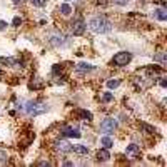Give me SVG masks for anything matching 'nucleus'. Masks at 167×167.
<instances>
[{
  "label": "nucleus",
  "instance_id": "nucleus-14",
  "mask_svg": "<svg viewBox=\"0 0 167 167\" xmlns=\"http://www.w3.org/2000/svg\"><path fill=\"white\" fill-rule=\"evenodd\" d=\"M154 60H157L161 65H165L167 64V55L164 54V52H159V54L154 55Z\"/></svg>",
  "mask_w": 167,
  "mask_h": 167
},
{
  "label": "nucleus",
  "instance_id": "nucleus-9",
  "mask_svg": "<svg viewBox=\"0 0 167 167\" xmlns=\"http://www.w3.org/2000/svg\"><path fill=\"white\" fill-rule=\"evenodd\" d=\"M109 159H111V154H109V150L107 149H100L99 152H97V161L99 162H107Z\"/></svg>",
  "mask_w": 167,
  "mask_h": 167
},
{
  "label": "nucleus",
  "instance_id": "nucleus-3",
  "mask_svg": "<svg viewBox=\"0 0 167 167\" xmlns=\"http://www.w3.org/2000/svg\"><path fill=\"white\" fill-rule=\"evenodd\" d=\"M130 60H132V54H129V52H119V54L114 55L112 64L117 65V67H124V65H127Z\"/></svg>",
  "mask_w": 167,
  "mask_h": 167
},
{
  "label": "nucleus",
  "instance_id": "nucleus-2",
  "mask_svg": "<svg viewBox=\"0 0 167 167\" xmlns=\"http://www.w3.org/2000/svg\"><path fill=\"white\" fill-rule=\"evenodd\" d=\"M27 112L30 115H42L47 112V104L42 102H28L27 104Z\"/></svg>",
  "mask_w": 167,
  "mask_h": 167
},
{
  "label": "nucleus",
  "instance_id": "nucleus-4",
  "mask_svg": "<svg viewBox=\"0 0 167 167\" xmlns=\"http://www.w3.org/2000/svg\"><path fill=\"white\" fill-rule=\"evenodd\" d=\"M100 132L102 134H114V130L117 129V122L112 119V117H107V119H104L100 122Z\"/></svg>",
  "mask_w": 167,
  "mask_h": 167
},
{
  "label": "nucleus",
  "instance_id": "nucleus-27",
  "mask_svg": "<svg viewBox=\"0 0 167 167\" xmlns=\"http://www.w3.org/2000/svg\"><path fill=\"white\" fill-rule=\"evenodd\" d=\"M95 2H97V3H105L107 0H95Z\"/></svg>",
  "mask_w": 167,
  "mask_h": 167
},
{
  "label": "nucleus",
  "instance_id": "nucleus-5",
  "mask_svg": "<svg viewBox=\"0 0 167 167\" xmlns=\"http://www.w3.org/2000/svg\"><path fill=\"white\" fill-rule=\"evenodd\" d=\"M70 28H72V34L74 35H82L85 32V22L82 19H75L74 22H72Z\"/></svg>",
  "mask_w": 167,
  "mask_h": 167
},
{
  "label": "nucleus",
  "instance_id": "nucleus-23",
  "mask_svg": "<svg viewBox=\"0 0 167 167\" xmlns=\"http://www.w3.org/2000/svg\"><path fill=\"white\" fill-rule=\"evenodd\" d=\"M115 3H117V5H127L129 0H115Z\"/></svg>",
  "mask_w": 167,
  "mask_h": 167
},
{
  "label": "nucleus",
  "instance_id": "nucleus-25",
  "mask_svg": "<svg viewBox=\"0 0 167 167\" xmlns=\"http://www.w3.org/2000/svg\"><path fill=\"white\" fill-rule=\"evenodd\" d=\"M5 25H7V23L3 22V20H0V30H3V28H5Z\"/></svg>",
  "mask_w": 167,
  "mask_h": 167
},
{
  "label": "nucleus",
  "instance_id": "nucleus-22",
  "mask_svg": "<svg viewBox=\"0 0 167 167\" xmlns=\"http://www.w3.org/2000/svg\"><path fill=\"white\" fill-rule=\"evenodd\" d=\"M5 161H7V152L0 150V162H5Z\"/></svg>",
  "mask_w": 167,
  "mask_h": 167
},
{
  "label": "nucleus",
  "instance_id": "nucleus-16",
  "mask_svg": "<svg viewBox=\"0 0 167 167\" xmlns=\"http://www.w3.org/2000/svg\"><path fill=\"white\" fill-rule=\"evenodd\" d=\"M75 114L79 115V119H82V120H92V114L87 112V111H77Z\"/></svg>",
  "mask_w": 167,
  "mask_h": 167
},
{
  "label": "nucleus",
  "instance_id": "nucleus-10",
  "mask_svg": "<svg viewBox=\"0 0 167 167\" xmlns=\"http://www.w3.org/2000/svg\"><path fill=\"white\" fill-rule=\"evenodd\" d=\"M154 17H156L157 20H161V22H164V20H167V10L164 9V7L156 9L154 10Z\"/></svg>",
  "mask_w": 167,
  "mask_h": 167
},
{
  "label": "nucleus",
  "instance_id": "nucleus-15",
  "mask_svg": "<svg viewBox=\"0 0 167 167\" xmlns=\"http://www.w3.org/2000/svg\"><path fill=\"white\" fill-rule=\"evenodd\" d=\"M100 144H102L105 149H111V147H114V140H112V139H111V137H109V136L102 137V139H100Z\"/></svg>",
  "mask_w": 167,
  "mask_h": 167
},
{
  "label": "nucleus",
  "instance_id": "nucleus-13",
  "mask_svg": "<svg viewBox=\"0 0 167 167\" xmlns=\"http://www.w3.org/2000/svg\"><path fill=\"white\" fill-rule=\"evenodd\" d=\"M77 70H79V72H89V70H95V67H92V65H89V64L80 62V64H77Z\"/></svg>",
  "mask_w": 167,
  "mask_h": 167
},
{
  "label": "nucleus",
  "instance_id": "nucleus-18",
  "mask_svg": "<svg viewBox=\"0 0 167 167\" xmlns=\"http://www.w3.org/2000/svg\"><path fill=\"white\" fill-rule=\"evenodd\" d=\"M112 100H114V95H112L111 92H105L104 95H102V102L107 104V102H112Z\"/></svg>",
  "mask_w": 167,
  "mask_h": 167
},
{
  "label": "nucleus",
  "instance_id": "nucleus-28",
  "mask_svg": "<svg viewBox=\"0 0 167 167\" xmlns=\"http://www.w3.org/2000/svg\"><path fill=\"white\" fill-rule=\"evenodd\" d=\"M14 2H15V3H22L23 0H14Z\"/></svg>",
  "mask_w": 167,
  "mask_h": 167
},
{
  "label": "nucleus",
  "instance_id": "nucleus-12",
  "mask_svg": "<svg viewBox=\"0 0 167 167\" xmlns=\"http://www.w3.org/2000/svg\"><path fill=\"white\" fill-rule=\"evenodd\" d=\"M72 150H74L75 154H79V156H87L89 154V149L85 147V145H72Z\"/></svg>",
  "mask_w": 167,
  "mask_h": 167
},
{
  "label": "nucleus",
  "instance_id": "nucleus-17",
  "mask_svg": "<svg viewBox=\"0 0 167 167\" xmlns=\"http://www.w3.org/2000/svg\"><path fill=\"white\" fill-rule=\"evenodd\" d=\"M60 14H62V15H70V14H72L70 5H67V3H62V5H60Z\"/></svg>",
  "mask_w": 167,
  "mask_h": 167
},
{
  "label": "nucleus",
  "instance_id": "nucleus-11",
  "mask_svg": "<svg viewBox=\"0 0 167 167\" xmlns=\"http://www.w3.org/2000/svg\"><path fill=\"white\" fill-rule=\"evenodd\" d=\"M50 44H52V45H55V47L64 45V35H62V34H55V35H52V37H50Z\"/></svg>",
  "mask_w": 167,
  "mask_h": 167
},
{
  "label": "nucleus",
  "instance_id": "nucleus-19",
  "mask_svg": "<svg viewBox=\"0 0 167 167\" xmlns=\"http://www.w3.org/2000/svg\"><path fill=\"white\" fill-rule=\"evenodd\" d=\"M119 85H120V80H109V82H107L109 89H117Z\"/></svg>",
  "mask_w": 167,
  "mask_h": 167
},
{
  "label": "nucleus",
  "instance_id": "nucleus-26",
  "mask_svg": "<svg viewBox=\"0 0 167 167\" xmlns=\"http://www.w3.org/2000/svg\"><path fill=\"white\" fill-rule=\"evenodd\" d=\"M161 87H167V80H165V79L161 80Z\"/></svg>",
  "mask_w": 167,
  "mask_h": 167
},
{
  "label": "nucleus",
  "instance_id": "nucleus-24",
  "mask_svg": "<svg viewBox=\"0 0 167 167\" xmlns=\"http://www.w3.org/2000/svg\"><path fill=\"white\" fill-rule=\"evenodd\" d=\"M20 23H22V19L15 17V19H14V25H20Z\"/></svg>",
  "mask_w": 167,
  "mask_h": 167
},
{
  "label": "nucleus",
  "instance_id": "nucleus-6",
  "mask_svg": "<svg viewBox=\"0 0 167 167\" xmlns=\"http://www.w3.org/2000/svg\"><path fill=\"white\" fill-rule=\"evenodd\" d=\"M139 154H140V147L137 144H129L127 149H125V156L129 159H137Z\"/></svg>",
  "mask_w": 167,
  "mask_h": 167
},
{
  "label": "nucleus",
  "instance_id": "nucleus-7",
  "mask_svg": "<svg viewBox=\"0 0 167 167\" xmlns=\"http://www.w3.org/2000/svg\"><path fill=\"white\" fill-rule=\"evenodd\" d=\"M62 134L65 137H74V139H79L80 137V132L77 127H70V125H65V127H62Z\"/></svg>",
  "mask_w": 167,
  "mask_h": 167
},
{
  "label": "nucleus",
  "instance_id": "nucleus-8",
  "mask_svg": "<svg viewBox=\"0 0 167 167\" xmlns=\"http://www.w3.org/2000/svg\"><path fill=\"white\" fill-rule=\"evenodd\" d=\"M55 149L59 150V152H62V154H67V152H70L72 150V145L69 144V140H57L55 142Z\"/></svg>",
  "mask_w": 167,
  "mask_h": 167
},
{
  "label": "nucleus",
  "instance_id": "nucleus-21",
  "mask_svg": "<svg viewBox=\"0 0 167 167\" xmlns=\"http://www.w3.org/2000/svg\"><path fill=\"white\" fill-rule=\"evenodd\" d=\"M0 62H2L3 65H12V64L15 62V59H10V57H9V59H2Z\"/></svg>",
  "mask_w": 167,
  "mask_h": 167
},
{
  "label": "nucleus",
  "instance_id": "nucleus-1",
  "mask_svg": "<svg viewBox=\"0 0 167 167\" xmlns=\"http://www.w3.org/2000/svg\"><path fill=\"white\" fill-rule=\"evenodd\" d=\"M89 27H90L92 32L95 34H107V32L112 30V23L109 19H105L104 15H95L89 20Z\"/></svg>",
  "mask_w": 167,
  "mask_h": 167
},
{
  "label": "nucleus",
  "instance_id": "nucleus-20",
  "mask_svg": "<svg viewBox=\"0 0 167 167\" xmlns=\"http://www.w3.org/2000/svg\"><path fill=\"white\" fill-rule=\"evenodd\" d=\"M32 3H34V5H37V7H44L47 3V0H32Z\"/></svg>",
  "mask_w": 167,
  "mask_h": 167
}]
</instances>
